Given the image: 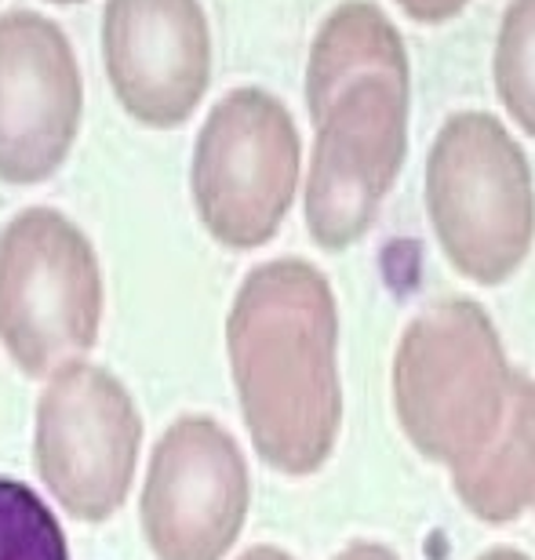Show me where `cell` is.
<instances>
[{"label":"cell","mask_w":535,"mask_h":560,"mask_svg":"<svg viewBox=\"0 0 535 560\" xmlns=\"http://www.w3.org/2000/svg\"><path fill=\"white\" fill-rule=\"evenodd\" d=\"M314 153L303 215L314 244L347 252L375 226L408 156L411 62L375 0H342L321 22L306 62Z\"/></svg>","instance_id":"obj_1"},{"label":"cell","mask_w":535,"mask_h":560,"mask_svg":"<svg viewBox=\"0 0 535 560\" xmlns=\"http://www.w3.org/2000/svg\"><path fill=\"white\" fill-rule=\"evenodd\" d=\"M230 375L255 455L284 477L328 463L342 425L339 306L306 259H266L241 280L226 317Z\"/></svg>","instance_id":"obj_2"},{"label":"cell","mask_w":535,"mask_h":560,"mask_svg":"<svg viewBox=\"0 0 535 560\" xmlns=\"http://www.w3.org/2000/svg\"><path fill=\"white\" fill-rule=\"evenodd\" d=\"M514 368L474 299H441L408 320L394 353L397 422L419 455L466 466L503 425Z\"/></svg>","instance_id":"obj_3"},{"label":"cell","mask_w":535,"mask_h":560,"mask_svg":"<svg viewBox=\"0 0 535 560\" xmlns=\"http://www.w3.org/2000/svg\"><path fill=\"white\" fill-rule=\"evenodd\" d=\"M427 215L444 259L481 288H499L535 244V178L503 117L460 109L427 153Z\"/></svg>","instance_id":"obj_4"},{"label":"cell","mask_w":535,"mask_h":560,"mask_svg":"<svg viewBox=\"0 0 535 560\" xmlns=\"http://www.w3.org/2000/svg\"><path fill=\"white\" fill-rule=\"evenodd\" d=\"M103 324L95 244L70 215L30 205L0 226V346L22 372L48 378L84 361Z\"/></svg>","instance_id":"obj_5"},{"label":"cell","mask_w":535,"mask_h":560,"mask_svg":"<svg viewBox=\"0 0 535 560\" xmlns=\"http://www.w3.org/2000/svg\"><path fill=\"white\" fill-rule=\"evenodd\" d=\"M303 178V136L284 98L259 84L230 88L208 109L189 161V194L222 248L252 252L277 237Z\"/></svg>","instance_id":"obj_6"},{"label":"cell","mask_w":535,"mask_h":560,"mask_svg":"<svg viewBox=\"0 0 535 560\" xmlns=\"http://www.w3.org/2000/svg\"><path fill=\"white\" fill-rule=\"evenodd\" d=\"M142 416L114 372L73 361L48 375L37 400L33 463L66 517L106 524L136 485Z\"/></svg>","instance_id":"obj_7"},{"label":"cell","mask_w":535,"mask_h":560,"mask_svg":"<svg viewBox=\"0 0 535 560\" xmlns=\"http://www.w3.org/2000/svg\"><path fill=\"white\" fill-rule=\"evenodd\" d=\"M252 477L241 444L208 416H178L150 452L139 495L142 539L158 560H222L241 539Z\"/></svg>","instance_id":"obj_8"},{"label":"cell","mask_w":535,"mask_h":560,"mask_svg":"<svg viewBox=\"0 0 535 560\" xmlns=\"http://www.w3.org/2000/svg\"><path fill=\"white\" fill-rule=\"evenodd\" d=\"M84 81L62 26L33 8L0 15V178L15 186L59 172L81 128Z\"/></svg>","instance_id":"obj_9"},{"label":"cell","mask_w":535,"mask_h":560,"mask_svg":"<svg viewBox=\"0 0 535 560\" xmlns=\"http://www.w3.org/2000/svg\"><path fill=\"white\" fill-rule=\"evenodd\" d=\"M103 59L120 106L175 128L211 81V26L200 0H106Z\"/></svg>","instance_id":"obj_10"},{"label":"cell","mask_w":535,"mask_h":560,"mask_svg":"<svg viewBox=\"0 0 535 560\" xmlns=\"http://www.w3.org/2000/svg\"><path fill=\"white\" fill-rule=\"evenodd\" d=\"M449 474L463 506L485 524H510L535 506V378L514 372L503 425L481 455Z\"/></svg>","instance_id":"obj_11"},{"label":"cell","mask_w":535,"mask_h":560,"mask_svg":"<svg viewBox=\"0 0 535 560\" xmlns=\"http://www.w3.org/2000/svg\"><path fill=\"white\" fill-rule=\"evenodd\" d=\"M492 81L514 128L535 139V0H510L499 19Z\"/></svg>","instance_id":"obj_12"},{"label":"cell","mask_w":535,"mask_h":560,"mask_svg":"<svg viewBox=\"0 0 535 560\" xmlns=\"http://www.w3.org/2000/svg\"><path fill=\"white\" fill-rule=\"evenodd\" d=\"M0 560H73L55 510L15 477H0Z\"/></svg>","instance_id":"obj_13"},{"label":"cell","mask_w":535,"mask_h":560,"mask_svg":"<svg viewBox=\"0 0 535 560\" xmlns=\"http://www.w3.org/2000/svg\"><path fill=\"white\" fill-rule=\"evenodd\" d=\"M394 4L405 11L411 22H422V26H441V22H452L455 15H460L470 0H394Z\"/></svg>","instance_id":"obj_14"},{"label":"cell","mask_w":535,"mask_h":560,"mask_svg":"<svg viewBox=\"0 0 535 560\" xmlns=\"http://www.w3.org/2000/svg\"><path fill=\"white\" fill-rule=\"evenodd\" d=\"M332 560H400V557L394 550H386V546H379V542H353Z\"/></svg>","instance_id":"obj_15"},{"label":"cell","mask_w":535,"mask_h":560,"mask_svg":"<svg viewBox=\"0 0 535 560\" xmlns=\"http://www.w3.org/2000/svg\"><path fill=\"white\" fill-rule=\"evenodd\" d=\"M237 560H295V557L277 550V546H252V550H244Z\"/></svg>","instance_id":"obj_16"},{"label":"cell","mask_w":535,"mask_h":560,"mask_svg":"<svg viewBox=\"0 0 535 560\" xmlns=\"http://www.w3.org/2000/svg\"><path fill=\"white\" fill-rule=\"evenodd\" d=\"M477 560H532V557L517 553V550H488L485 557H477Z\"/></svg>","instance_id":"obj_17"},{"label":"cell","mask_w":535,"mask_h":560,"mask_svg":"<svg viewBox=\"0 0 535 560\" xmlns=\"http://www.w3.org/2000/svg\"><path fill=\"white\" fill-rule=\"evenodd\" d=\"M62 4H73V0H62Z\"/></svg>","instance_id":"obj_18"},{"label":"cell","mask_w":535,"mask_h":560,"mask_svg":"<svg viewBox=\"0 0 535 560\" xmlns=\"http://www.w3.org/2000/svg\"><path fill=\"white\" fill-rule=\"evenodd\" d=\"M532 510H535V506H532Z\"/></svg>","instance_id":"obj_19"}]
</instances>
